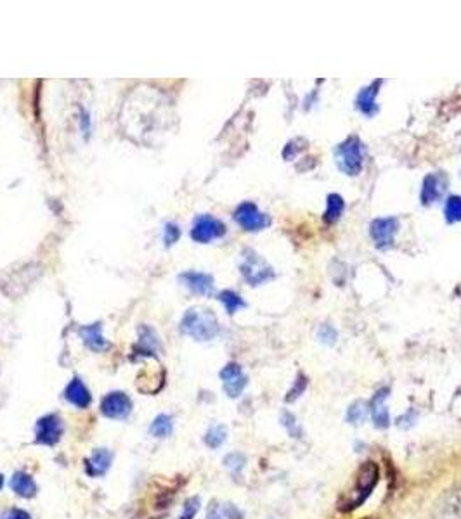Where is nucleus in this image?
<instances>
[{"instance_id":"nucleus-1","label":"nucleus","mask_w":461,"mask_h":519,"mask_svg":"<svg viewBox=\"0 0 461 519\" xmlns=\"http://www.w3.org/2000/svg\"><path fill=\"white\" fill-rule=\"evenodd\" d=\"M378 479H380V471H378V465L375 462H366V464L361 465L359 471H357L356 485H354L352 492L349 493V497L340 500L338 509L343 511V513H349V511H354L363 506L370 499Z\"/></svg>"},{"instance_id":"nucleus-2","label":"nucleus","mask_w":461,"mask_h":519,"mask_svg":"<svg viewBox=\"0 0 461 519\" xmlns=\"http://www.w3.org/2000/svg\"><path fill=\"white\" fill-rule=\"evenodd\" d=\"M180 330L196 341H210L217 336L221 326L207 308H189L180 321Z\"/></svg>"},{"instance_id":"nucleus-3","label":"nucleus","mask_w":461,"mask_h":519,"mask_svg":"<svg viewBox=\"0 0 461 519\" xmlns=\"http://www.w3.org/2000/svg\"><path fill=\"white\" fill-rule=\"evenodd\" d=\"M335 156L336 163H338V168L342 170L345 175H359L364 165V151L363 142H361L356 135H352V137L347 138L345 142H342V144L335 149Z\"/></svg>"},{"instance_id":"nucleus-4","label":"nucleus","mask_w":461,"mask_h":519,"mask_svg":"<svg viewBox=\"0 0 461 519\" xmlns=\"http://www.w3.org/2000/svg\"><path fill=\"white\" fill-rule=\"evenodd\" d=\"M240 270L243 279L250 286H260V284L267 282V280H271L274 277V270L267 265V262L250 250L244 251V258Z\"/></svg>"},{"instance_id":"nucleus-5","label":"nucleus","mask_w":461,"mask_h":519,"mask_svg":"<svg viewBox=\"0 0 461 519\" xmlns=\"http://www.w3.org/2000/svg\"><path fill=\"white\" fill-rule=\"evenodd\" d=\"M226 234V225L212 215H198L191 229V237L200 244H207L214 239H221Z\"/></svg>"},{"instance_id":"nucleus-6","label":"nucleus","mask_w":461,"mask_h":519,"mask_svg":"<svg viewBox=\"0 0 461 519\" xmlns=\"http://www.w3.org/2000/svg\"><path fill=\"white\" fill-rule=\"evenodd\" d=\"M234 220L237 222V225L243 227L248 232H258L269 225V216L262 213L255 202L250 201H244L237 206L234 211Z\"/></svg>"},{"instance_id":"nucleus-7","label":"nucleus","mask_w":461,"mask_h":519,"mask_svg":"<svg viewBox=\"0 0 461 519\" xmlns=\"http://www.w3.org/2000/svg\"><path fill=\"white\" fill-rule=\"evenodd\" d=\"M63 431H65V426H63V421L58 415H44V417L38 419L37 428H35V436H37L35 440L40 445H56L61 440Z\"/></svg>"},{"instance_id":"nucleus-8","label":"nucleus","mask_w":461,"mask_h":519,"mask_svg":"<svg viewBox=\"0 0 461 519\" xmlns=\"http://www.w3.org/2000/svg\"><path fill=\"white\" fill-rule=\"evenodd\" d=\"M397 230H399V220L393 218V216H385V218L373 220L370 232L377 248L389 250L393 244V237H396Z\"/></svg>"},{"instance_id":"nucleus-9","label":"nucleus","mask_w":461,"mask_h":519,"mask_svg":"<svg viewBox=\"0 0 461 519\" xmlns=\"http://www.w3.org/2000/svg\"><path fill=\"white\" fill-rule=\"evenodd\" d=\"M101 412L109 419H127L132 412V401L122 391H115L102 398Z\"/></svg>"},{"instance_id":"nucleus-10","label":"nucleus","mask_w":461,"mask_h":519,"mask_svg":"<svg viewBox=\"0 0 461 519\" xmlns=\"http://www.w3.org/2000/svg\"><path fill=\"white\" fill-rule=\"evenodd\" d=\"M449 179L444 172H437V173H428L427 177L423 179V184H421V193H420V199L423 205H432V202L439 201V199L444 195L446 187H448Z\"/></svg>"},{"instance_id":"nucleus-11","label":"nucleus","mask_w":461,"mask_h":519,"mask_svg":"<svg viewBox=\"0 0 461 519\" xmlns=\"http://www.w3.org/2000/svg\"><path fill=\"white\" fill-rule=\"evenodd\" d=\"M221 379L222 385H224V391L230 398L240 397L248 385L247 376L243 374V371H241V367L237 364L226 365L221 371Z\"/></svg>"},{"instance_id":"nucleus-12","label":"nucleus","mask_w":461,"mask_h":519,"mask_svg":"<svg viewBox=\"0 0 461 519\" xmlns=\"http://www.w3.org/2000/svg\"><path fill=\"white\" fill-rule=\"evenodd\" d=\"M179 279L182 280L184 286L189 291H193L194 294L210 296V294L214 293V279H212V276H208V273L189 270V272L180 273Z\"/></svg>"},{"instance_id":"nucleus-13","label":"nucleus","mask_w":461,"mask_h":519,"mask_svg":"<svg viewBox=\"0 0 461 519\" xmlns=\"http://www.w3.org/2000/svg\"><path fill=\"white\" fill-rule=\"evenodd\" d=\"M389 394H390V390L385 386V388L378 390L377 393H375L373 400H371V404H370L371 419H373L375 428H378V429H386L390 426V415L385 407V400L389 398Z\"/></svg>"},{"instance_id":"nucleus-14","label":"nucleus","mask_w":461,"mask_h":519,"mask_svg":"<svg viewBox=\"0 0 461 519\" xmlns=\"http://www.w3.org/2000/svg\"><path fill=\"white\" fill-rule=\"evenodd\" d=\"M380 85L382 81H373L371 85L364 87L356 99L357 109H359L364 116H368V118H371V116H375L378 113L377 95L378 90H380Z\"/></svg>"},{"instance_id":"nucleus-15","label":"nucleus","mask_w":461,"mask_h":519,"mask_svg":"<svg viewBox=\"0 0 461 519\" xmlns=\"http://www.w3.org/2000/svg\"><path fill=\"white\" fill-rule=\"evenodd\" d=\"M435 519H461V490H453L442 497Z\"/></svg>"},{"instance_id":"nucleus-16","label":"nucleus","mask_w":461,"mask_h":519,"mask_svg":"<svg viewBox=\"0 0 461 519\" xmlns=\"http://www.w3.org/2000/svg\"><path fill=\"white\" fill-rule=\"evenodd\" d=\"M65 398L78 408H87L92 401L91 391L81 383V379L75 378L65 390Z\"/></svg>"},{"instance_id":"nucleus-17","label":"nucleus","mask_w":461,"mask_h":519,"mask_svg":"<svg viewBox=\"0 0 461 519\" xmlns=\"http://www.w3.org/2000/svg\"><path fill=\"white\" fill-rule=\"evenodd\" d=\"M111 461H113V455L109 450L97 449V450H94L91 457L87 458L85 468H87V472L91 476H104L106 471L111 468Z\"/></svg>"},{"instance_id":"nucleus-18","label":"nucleus","mask_w":461,"mask_h":519,"mask_svg":"<svg viewBox=\"0 0 461 519\" xmlns=\"http://www.w3.org/2000/svg\"><path fill=\"white\" fill-rule=\"evenodd\" d=\"M10 490H13L16 495L23 497V499H31V497L37 495V483L33 481L30 474L23 471L14 472L13 478H10Z\"/></svg>"},{"instance_id":"nucleus-19","label":"nucleus","mask_w":461,"mask_h":519,"mask_svg":"<svg viewBox=\"0 0 461 519\" xmlns=\"http://www.w3.org/2000/svg\"><path fill=\"white\" fill-rule=\"evenodd\" d=\"M80 336L84 343L87 344V348H91L92 351H102L109 348V343L101 334V324L80 327Z\"/></svg>"},{"instance_id":"nucleus-20","label":"nucleus","mask_w":461,"mask_h":519,"mask_svg":"<svg viewBox=\"0 0 461 519\" xmlns=\"http://www.w3.org/2000/svg\"><path fill=\"white\" fill-rule=\"evenodd\" d=\"M158 350V337L155 330L148 326H143L139 329V344L136 346V355H155Z\"/></svg>"},{"instance_id":"nucleus-21","label":"nucleus","mask_w":461,"mask_h":519,"mask_svg":"<svg viewBox=\"0 0 461 519\" xmlns=\"http://www.w3.org/2000/svg\"><path fill=\"white\" fill-rule=\"evenodd\" d=\"M343 209H345V202L340 194H329L326 198V211H325V222L335 223L336 220L342 216Z\"/></svg>"},{"instance_id":"nucleus-22","label":"nucleus","mask_w":461,"mask_h":519,"mask_svg":"<svg viewBox=\"0 0 461 519\" xmlns=\"http://www.w3.org/2000/svg\"><path fill=\"white\" fill-rule=\"evenodd\" d=\"M172 431H173V421H172V417L166 414H159L150 426V433L153 436H156V438H166V436L172 435Z\"/></svg>"},{"instance_id":"nucleus-23","label":"nucleus","mask_w":461,"mask_h":519,"mask_svg":"<svg viewBox=\"0 0 461 519\" xmlns=\"http://www.w3.org/2000/svg\"><path fill=\"white\" fill-rule=\"evenodd\" d=\"M219 301H222V305H224L226 312H228L229 315L236 314L240 308L247 307V303L243 301V298H241L240 294L234 293V291H222V293L219 294Z\"/></svg>"},{"instance_id":"nucleus-24","label":"nucleus","mask_w":461,"mask_h":519,"mask_svg":"<svg viewBox=\"0 0 461 519\" xmlns=\"http://www.w3.org/2000/svg\"><path fill=\"white\" fill-rule=\"evenodd\" d=\"M226 438H228V429H226V426L215 424L212 426L207 431V435H205V443H207V447L215 450L226 442Z\"/></svg>"},{"instance_id":"nucleus-25","label":"nucleus","mask_w":461,"mask_h":519,"mask_svg":"<svg viewBox=\"0 0 461 519\" xmlns=\"http://www.w3.org/2000/svg\"><path fill=\"white\" fill-rule=\"evenodd\" d=\"M444 215L448 223L461 222V195H449L446 199Z\"/></svg>"},{"instance_id":"nucleus-26","label":"nucleus","mask_w":461,"mask_h":519,"mask_svg":"<svg viewBox=\"0 0 461 519\" xmlns=\"http://www.w3.org/2000/svg\"><path fill=\"white\" fill-rule=\"evenodd\" d=\"M366 414H368V405L361 400L354 401V404L349 407V410H347V422L352 426H359L361 422L366 419Z\"/></svg>"},{"instance_id":"nucleus-27","label":"nucleus","mask_w":461,"mask_h":519,"mask_svg":"<svg viewBox=\"0 0 461 519\" xmlns=\"http://www.w3.org/2000/svg\"><path fill=\"white\" fill-rule=\"evenodd\" d=\"M281 424L285 426V429L288 431V435L292 436V438H302V435H304L302 428H300V424L297 422V417L292 414V412H288V410L283 412Z\"/></svg>"},{"instance_id":"nucleus-28","label":"nucleus","mask_w":461,"mask_h":519,"mask_svg":"<svg viewBox=\"0 0 461 519\" xmlns=\"http://www.w3.org/2000/svg\"><path fill=\"white\" fill-rule=\"evenodd\" d=\"M224 464H226V468L233 472V476H240L241 471H243L244 464H247V457L240 452L229 454L228 457L224 458Z\"/></svg>"},{"instance_id":"nucleus-29","label":"nucleus","mask_w":461,"mask_h":519,"mask_svg":"<svg viewBox=\"0 0 461 519\" xmlns=\"http://www.w3.org/2000/svg\"><path fill=\"white\" fill-rule=\"evenodd\" d=\"M307 385H308V379L306 378V376L304 374L297 376L295 385H293V388L288 391V394H286V401H288V404L295 401L297 398H299L300 394H304V391L307 390Z\"/></svg>"},{"instance_id":"nucleus-30","label":"nucleus","mask_w":461,"mask_h":519,"mask_svg":"<svg viewBox=\"0 0 461 519\" xmlns=\"http://www.w3.org/2000/svg\"><path fill=\"white\" fill-rule=\"evenodd\" d=\"M179 237H180V229L175 225V223H166V225L163 227V241H165L166 246L175 244L177 241H179Z\"/></svg>"},{"instance_id":"nucleus-31","label":"nucleus","mask_w":461,"mask_h":519,"mask_svg":"<svg viewBox=\"0 0 461 519\" xmlns=\"http://www.w3.org/2000/svg\"><path fill=\"white\" fill-rule=\"evenodd\" d=\"M198 511H200V499H198V497L187 499L186 504H184V511L179 519H194V516L198 514Z\"/></svg>"},{"instance_id":"nucleus-32","label":"nucleus","mask_w":461,"mask_h":519,"mask_svg":"<svg viewBox=\"0 0 461 519\" xmlns=\"http://www.w3.org/2000/svg\"><path fill=\"white\" fill-rule=\"evenodd\" d=\"M318 337H319V341H322V343L333 344L336 341V337H338V334H336V330L333 329L329 324H322L318 329Z\"/></svg>"},{"instance_id":"nucleus-33","label":"nucleus","mask_w":461,"mask_h":519,"mask_svg":"<svg viewBox=\"0 0 461 519\" xmlns=\"http://www.w3.org/2000/svg\"><path fill=\"white\" fill-rule=\"evenodd\" d=\"M416 421H418V412L414 410V408H411V410H407L404 415L397 417L396 424L399 426L400 429H409V428H413Z\"/></svg>"},{"instance_id":"nucleus-34","label":"nucleus","mask_w":461,"mask_h":519,"mask_svg":"<svg viewBox=\"0 0 461 519\" xmlns=\"http://www.w3.org/2000/svg\"><path fill=\"white\" fill-rule=\"evenodd\" d=\"M222 514H224L226 519H243V513L236 506H233V504H226L222 507Z\"/></svg>"},{"instance_id":"nucleus-35","label":"nucleus","mask_w":461,"mask_h":519,"mask_svg":"<svg viewBox=\"0 0 461 519\" xmlns=\"http://www.w3.org/2000/svg\"><path fill=\"white\" fill-rule=\"evenodd\" d=\"M2 519H31V518L26 511L13 509V511H7V513L2 516Z\"/></svg>"},{"instance_id":"nucleus-36","label":"nucleus","mask_w":461,"mask_h":519,"mask_svg":"<svg viewBox=\"0 0 461 519\" xmlns=\"http://www.w3.org/2000/svg\"><path fill=\"white\" fill-rule=\"evenodd\" d=\"M207 519H224V514L221 513V509H219V506H212L210 509H208V514H207Z\"/></svg>"},{"instance_id":"nucleus-37","label":"nucleus","mask_w":461,"mask_h":519,"mask_svg":"<svg viewBox=\"0 0 461 519\" xmlns=\"http://www.w3.org/2000/svg\"><path fill=\"white\" fill-rule=\"evenodd\" d=\"M2 485H3V476L0 474V488H2Z\"/></svg>"},{"instance_id":"nucleus-38","label":"nucleus","mask_w":461,"mask_h":519,"mask_svg":"<svg viewBox=\"0 0 461 519\" xmlns=\"http://www.w3.org/2000/svg\"><path fill=\"white\" fill-rule=\"evenodd\" d=\"M460 293H461V287H460Z\"/></svg>"}]
</instances>
